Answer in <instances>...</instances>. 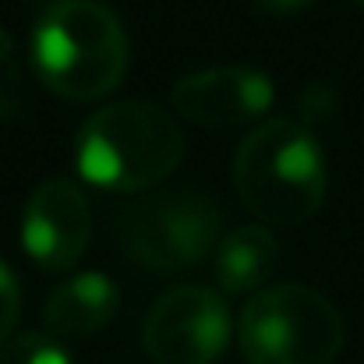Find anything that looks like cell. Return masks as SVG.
<instances>
[{"label":"cell","instance_id":"cell-1","mask_svg":"<svg viewBox=\"0 0 364 364\" xmlns=\"http://www.w3.org/2000/svg\"><path fill=\"white\" fill-rule=\"evenodd\" d=\"M28 50L36 78L75 103L110 96L127 71L124 25L100 0H53L36 18Z\"/></svg>","mask_w":364,"mask_h":364},{"label":"cell","instance_id":"cell-2","mask_svg":"<svg viewBox=\"0 0 364 364\" xmlns=\"http://www.w3.org/2000/svg\"><path fill=\"white\" fill-rule=\"evenodd\" d=\"M75 159L89 184L117 195H138L152 191L181 166L184 134L156 103H110L85 121Z\"/></svg>","mask_w":364,"mask_h":364},{"label":"cell","instance_id":"cell-3","mask_svg":"<svg viewBox=\"0 0 364 364\" xmlns=\"http://www.w3.org/2000/svg\"><path fill=\"white\" fill-rule=\"evenodd\" d=\"M234 184L241 202L272 227H297L326 198V156L301 121H265L237 149Z\"/></svg>","mask_w":364,"mask_h":364},{"label":"cell","instance_id":"cell-4","mask_svg":"<svg viewBox=\"0 0 364 364\" xmlns=\"http://www.w3.org/2000/svg\"><path fill=\"white\" fill-rule=\"evenodd\" d=\"M343 318L329 297L283 283L247 301L237 343L247 364H333L343 350Z\"/></svg>","mask_w":364,"mask_h":364},{"label":"cell","instance_id":"cell-5","mask_svg":"<svg viewBox=\"0 0 364 364\" xmlns=\"http://www.w3.org/2000/svg\"><path fill=\"white\" fill-rule=\"evenodd\" d=\"M117 237L124 255L141 269H191L220 244V209L198 191L149 195L121 213Z\"/></svg>","mask_w":364,"mask_h":364},{"label":"cell","instance_id":"cell-6","mask_svg":"<svg viewBox=\"0 0 364 364\" xmlns=\"http://www.w3.org/2000/svg\"><path fill=\"white\" fill-rule=\"evenodd\" d=\"M230 343V311L209 287H177L163 294L141 326V347L152 364H216Z\"/></svg>","mask_w":364,"mask_h":364},{"label":"cell","instance_id":"cell-7","mask_svg":"<svg viewBox=\"0 0 364 364\" xmlns=\"http://www.w3.org/2000/svg\"><path fill=\"white\" fill-rule=\"evenodd\" d=\"M92 237V213L78 184L68 177L43 181L21 213V247L50 272L71 269Z\"/></svg>","mask_w":364,"mask_h":364},{"label":"cell","instance_id":"cell-8","mask_svg":"<svg viewBox=\"0 0 364 364\" xmlns=\"http://www.w3.org/2000/svg\"><path fill=\"white\" fill-rule=\"evenodd\" d=\"M272 100L276 89L269 75L241 64L195 71L173 85V110L184 121L209 127H237L258 121L272 110Z\"/></svg>","mask_w":364,"mask_h":364},{"label":"cell","instance_id":"cell-9","mask_svg":"<svg viewBox=\"0 0 364 364\" xmlns=\"http://www.w3.org/2000/svg\"><path fill=\"white\" fill-rule=\"evenodd\" d=\"M121 294L107 272H82L46 297V329L57 340H82L114 322Z\"/></svg>","mask_w":364,"mask_h":364},{"label":"cell","instance_id":"cell-10","mask_svg":"<svg viewBox=\"0 0 364 364\" xmlns=\"http://www.w3.org/2000/svg\"><path fill=\"white\" fill-rule=\"evenodd\" d=\"M279 265V241L265 227H237L216 244V283L227 294L258 290Z\"/></svg>","mask_w":364,"mask_h":364},{"label":"cell","instance_id":"cell-11","mask_svg":"<svg viewBox=\"0 0 364 364\" xmlns=\"http://www.w3.org/2000/svg\"><path fill=\"white\" fill-rule=\"evenodd\" d=\"M0 364H71V354L53 333H21L0 347Z\"/></svg>","mask_w":364,"mask_h":364},{"label":"cell","instance_id":"cell-12","mask_svg":"<svg viewBox=\"0 0 364 364\" xmlns=\"http://www.w3.org/2000/svg\"><path fill=\"white\" fill-rule=\"evenodd\" d=\"M18 311H21V290H18V279H14V272L0 262V347H4V343L11 340V333H14Z\"/></svg>","mask_w":364,"mask_h":364},{"label":"cell","instance_id":"cell-13","mask_svg":"<svg viewBox=\"0 0 364 364\" xmlns=\"http://www.w3.org/2000/svg\"><path fill=\"white\" fill-rule=\"evenodd\" d=\"M255 4L269 14H297V11H308L315 0H255Z\"/></svg>","mask_w":364,"mask_h":364},{"label":"cell","instance_id":"cell-14","mask_svg":"<svg viewBox=\"0 0 364 364\" xmlns=\"http://www.w3.org/2000/svg\"><path fill=\"white\" fill-rule=\"evenodd\" d=\"M354 4H358V7H364V0H354Z\"/></svg>","mask_w":364,"mask_h":364}]
</instances>
